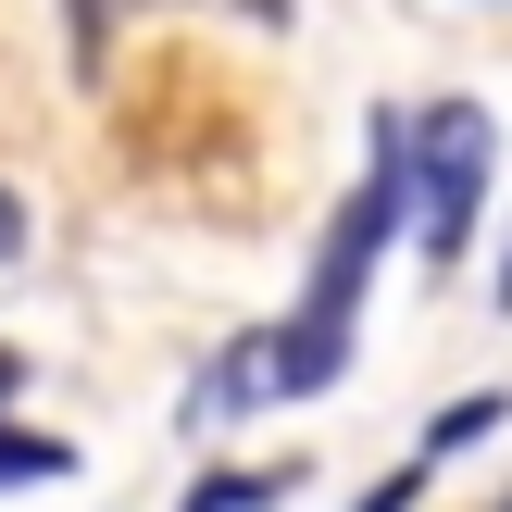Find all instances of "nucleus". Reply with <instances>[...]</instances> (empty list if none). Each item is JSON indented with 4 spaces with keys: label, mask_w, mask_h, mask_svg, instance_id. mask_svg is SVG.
<instances>
[{
    "label": "nucleus",
    "mask_w": 512,
    "mask_h": 512,
    "mask_svg": "<svg viewBox=\"0 0 512 512\" xmlns=\"http://www.w3.org/2000/svg\"><path fill=\"white\" fill-rule=\"evenodd\" d=\"M488 150H500V125L475 113V100H438V113H413V125H400L413 238L438 250V263H463V250H475V213H488Z\"/></svg>",
    "instance_id": "1"
},
{
    "label": "nucleus",
    "mask_w": 512,
    "mask_h": 512,
    "mask_svg": "<svg viewBox=\"0 0 512 512\" xmlns=\"http://www.w3.org/2000/svg\"><path fill=\"white\" fill-rule=\"evenodd\" d=\"M75 475V450L63 438H38V425H0V488H63Z\"/></svg>",
    "instance_id": "2"
},
{
    "label": "nucleus",
    "mask_w": 512,
    "mask_h": 512,
    "mask_svg": "<svg viewBox=\"0 0 512 512\" xmlns=\"http://www.w3.org/2000/svg\"><path fill=\"white\" fill-rule=\"evenodd\" d=\"M275 500H288V475H200L175 512H275Z\"/></svg>",
    "instance_id": "3"
},
{
    "label": "nucleus",
    "mask_w": 512,
    "mask_h": 512,
    "mask_svg": "<svg viewBox=\"0 0 512 512\" xmlns=\"http://www.w3.org/2000/svg\"><path fill=\"white\" fill-rule=\"evenodd\" d=\"M500 413H512V400H450V413L425 425V463H438V450H475V438H488Z\"/></svg>",
    "instance_id": "4"
},
{
    "label": "nucleus",
    "mask_w": 512,
    "mask_h": 512,
    "mask_svg": "<svg viewBox=\"0 0 512 512\" xmlns=\"http://www.w3.org/2000/svg\"><path fill=\"white\" fill-rule=\"evenodd\" d=\"M250 13H275V0H250Z\"/></svg>",
    "instance_id": "7"
},
{
    "label": "nucleus",
    "mask_w": 512,
    "mask_h": 512,
    "mask_svg": "<svg viewBox=\"0 0 512 512\" xmlns=\"http://www.w3.org/2000/svg\"><path fill=\"white\" fill-rule=\"evenodd\" d=\"M0 388H13V363H0Z\"/></svg>",
    "instance_id": "6"
},
{
    "label": "nucleus",
    "mask_w": 512,
    "mask_h": 512,
    "mask_svg": "<svg viewBox=\"0 0 512 512\" xmlns=\"http://www.w3.org/2000/svg\"><path fill=\"white\" fill-rule=\"evenodd\" d=\"M500 288H512V263H500Z\"/></svg>",
    "instance_id": "8"
},
{
    "label": "nucleus",
    "mask_w": 512,
    "mask_h": 512,
    "mask_svg": "<svg viewBox=\"0 0 512 512\" xmlns=\"http://www.w3.org/2000/svg\"><path fill=\"white\" fill-rule=\"evenodd\" d=\"M13 250H25V200L0 188V263H13Z\"/></svg>",
    "instance_id": "5"
}]
</instances>
